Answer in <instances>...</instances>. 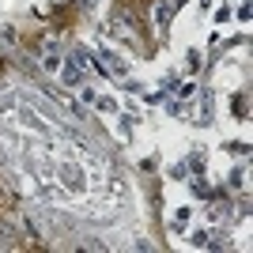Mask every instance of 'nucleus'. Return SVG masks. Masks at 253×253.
<instances>
[{
  "mask_svg": "<svg viewBox=\"0 0 253 253\" xmlns=\"http://www.w3.org/2000/svg\"><path fill=\"white\" fill-rule=\"evenodd\" d=\"M185 68H189V72H197V68H201V53H197V49L185 53Z\"/></svg>",
  "mask_w": 253,
  "mask_h": 253,
  "instance_id": "obj_15",
  "label": "nucleus"
},
{
  "mask_svg": "<svg viewBox=\"0 0 253 253\" xmlns=\"http://www.w3.org/2000/svg\"><path fill=\"white\" fill-rule=\"evenodd\" d=\"M87 4H91V8H102V4H106V0H87Z\"/></svg>",
  "mask_w": 253,
  "mask_h": 253,
  "instance_id": "obj_20",
  "label": "nucleus"
},
{
  "mask_svg": "<svg viewBox=\"0 0 253 253\" xmlns=\"http://www.w3.org/2000/svg\"><path fill=\"white\" fill-rule=\"evenodd\" d=\"M227 185H231V189H246V167H234L231 174H227Z\"/></svg>",
  "mask_w": 253,
  "mask_h": 253,
  "instance_id": "obj_10",
  "label": "nucleus"
},
{
  "mask_svg": "<svg viewBox=\"0 0 253 253\" xmlns=\"http://www.w3.org/2000/svg\"><path fill=\"white\" fill-rule=\"evenodd\" d=\"M174 91H178V98H197V80H181Z\"/></svg>",
  "mask_w": 253,
  "mask_h": 253,
  "instance_id": "obj_11",
  "label": "nucleus"
},
{
  "mask_svg": "<svg viewBox=\"0 0 253 253\" xmlns=\"http://www.w3.org/2000/svg\"><path fill=\"white\" fill-rule=\"evenodd\" d=\"M102 64H106V72L117 76V80H128V72H132V64H128L117 49H102Z\"/></svg>",
  "mask_w": 253,
  "mask_h": 253,
  "instance_id": "obj_1",
  "label": "nucleus"
},
{
  "mask_svg": "<svg viewBox=\"0 0 253 253\" xmlns=\"http://www.w3.org/2000/svg\"><path fill=\"white\" fill-rule=\"evenodd\" d=\"M167 178L170 181H185V178H189V167H185V163H170V167H167Z\"/></svg>",
  "mask_w": 253,
  "mask_h": 253,
  "instance_id": "obj_9",
  "label": "nucleus"
},
{
  "mask_svg": "<svg viewBox=\"0 0 253 253\" xmlns=\"http://www.w3.org/2000/svg\"><path fill=\"white\" fill-rule=\"evenodd\" d=\"M189 219H193V204H178V208L170 211V234H174V242H178V238H185Z\"/></svg>",
  "mask_w": 253,
  "mask_h": 253,
  "instance_id": "obj_2",
  "label": "nucleus"
},
{
  "mask_svg": "<svg viewBox=\"0 0 253 253\" xmlns=\"http://www.w3.org/2000/svg\"><path fill=\"white\" fill-rule=\"evenodd\" d=\"M185 246H189V250H211V231H193L189 238H185Z\"/></svg>",
  "mask_w": 253,
  "mask_h": 253,
  "instance_id": "obj_6",
  "label": "nucleus"
},
{
  "mask_svg": "<svg viewBox=\"0 0 253 253\" xmlns=\"http://www.w3.org/2000/svg\"><path fill=\"white\" fill-rule=\"evenodd\" d=\"M197 125H211V98H204L197 110Z\"/></svg>",
  "mask_w": 253,
  "mask_h": 253,
  "instance_id": "obj_12",
  "label": "nucleus"
},
{
  "mask_svg": "<svg viewBox=\"0 0 253 253\" xmlns=\"http://www.w3.org/2000/svg\"><path fill=\"white\" fill-rule=\"evenodd\" d=\"M80 98H84V102H87V106H95V98H98V91H95V87H91V84H84V87H80Z\"/></svg>",
  "mask_w": 253,
  "mask_h": 253,
  "instance_id": "obj_14",
  "label": "nucleus"
},
{
  "mask_svg": "<svg viewBox=\"0 0 253 253\" xmlns=\"http://www.w3.org/2000/svg\"><path fill=\"white\" fill-rule=\"evenodd\" d=\"M167 114H170V117H174V121H178V117H181V114H185V110H181V102H170V106H167Z\"/></svg>",
  "mask_w": 253,
  "mask_h": 253,
  "instance_id": "obj_18",
  "label": "nucleus"
},
{
  "mask_svg": "<svg viewBox=\"0 0 253 253\" xmlns=\"http://www.w3.org/2000/svg\"><path fill=\"white\" fill-rule=\"evenodd\" d=\"M204 219H208V227H215V223L223 219V208H219V204H211V208H204Z\"/></svg>",
  "mask_w": 253,
  "mask_h": 253,
  "instance_id": "obj_13",
  "label": "nucleus"
},
{
  "mask_svg": "<svg viewBox=\"0 0 253 253\" xmlns=\"http://www.w3.org/2000/svg\"><path fill=\"white\" fill-rule=\"evenodd\" d=\"M57 76H61V80H64L68 87H76V91L84 87V72H80L76 64H61V72H57Z\"/></svg>",
  "mask_w": 253,
  "mask_h": 253,
  "instance_id": "obj_5",
  "label": "nucleus"
},
{
  "mask_svg": "<svg viewBox=\"0 0 253 253\" xmlns=\"http://www.w3.org/2000/svg\"><path fill=\"white\" fill-rule=\"evenodd\" d=\"M61 64H64V57L57 53V45H53V38H49V42H45V53H42V68L49 76H57V72H61Z\"/></svg>",
  "mask_w": 253,
  "mask_h": 253,
  "instance_id": "obj_4",
  "label": "nucleus"
},
{
  "mask_svg": "<svg viewBox=\"0 0 253 253\" xmlns=\"http://www.w3.org/2000/svg\"><path fill=\"white\" fill-rule=\"evenodd\" d=\"M231 114H234V117H242V114H246V98H238V95L231 98Z\"/></svg>",
  "mask_w": 253,
  "mask_h": 253,
  "instance_id": "obj_16",
  "label": "nucleus"
},
{
  "mask_svg": "<svg viewBox=\"0 0 253 253\" xmlns=\"http://www.w3.org/2000/svg\"><path fill=\"white\" fill-rule=\"evenodd\" d=\"M155 27H159V31H167V27H170V4H167V0L155 4Z\"/></svg>",
  "mask_w": 253,
  "mask_h": 253,
  "instance_id": "obj_7",
  "label": "nucleus"
},
{
  "mask_svg": "<svg viewBox=\"0 0 253 253\" xmlns=\"http://www.w3.org/2000/svg\"><path fill=\"white\" fill-rule=\"evenodd\" d=\"M197 8H201V11H211V8H215V0H201Z\"/></svg>",
  "mask_w": 253,
  "mask_h": 253,
  "instance_id": "obj_19",
  "label": "nucleus"
},
{
  "mask_svg": "<svg viewBox=\"0 0 253 253\" xmlns=\"http://www.w3.org/2000/svg\"><path fill=\"white\" fill-rule=\"evenodd\" d=\"M72 64L80 68V72H102V64L95 61V53L84 49V45H80V49H72Z\"/></svg>",
  "mask_w": 253,
  "mask_h": 253,
  "instance_id": "obj_3",
  "label": "nucleus"
},
{
  "mask_svg": "<svg viewBox=\"0 0 253 253\" xmlns=\"http://www.w3.org/2000/svg\"><path fill=\"white\" fill-rule=\"evenodd\" d=\"M95 106L102 110V114H117V110H121V102H117L114 95H98V98H95Z\"/></svg>",
  "mask_w": 253,
  "mask_h": 253,
  "instance_id": "obj_8",
  "label": "nucleus"
},
{
  "mask_svg": "<svg viewBox=\"0 0 253 253\" xmlns=\"http://www.w3.org/2000/svg\"><path fill=\"white\" fill-rule=\"evenodd\" d=\"M238 23H250V0H242V4H238Z\"/></svg>",
  "mask_w": 253,
  "mask_h": 253,
  "instance_id": "obj_17",
  "label": "nucleus"
}]
</instances>
